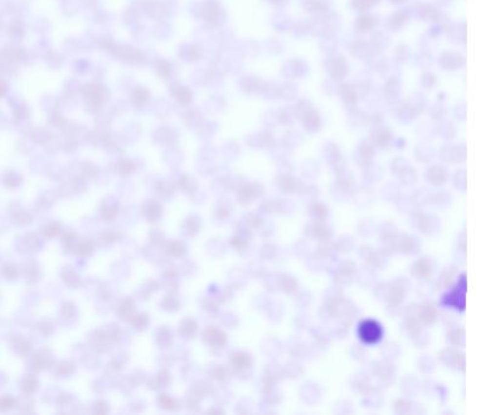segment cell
Wrapping results in <instances>:
<instances>
[{"mask_svg":"<svg viewBox=\"0 0 477 415\" xmlns=\"http://www.w3.org/2000/svg\"><path fill=\"white\" fill-rule=\"evenodd\" d=\"M383 335L382 326L373 319H365L358 326V336L366 345H374L378 342Z\"/></svg>","mask_w":477,"mask_h":415,"instance_id":"6da1fadb","label":"cell"},{"mask_svg":"<svg viewBox=\"0 0 477 415\" xmlns=\"http://www.w3.org/2000/svg\"><path fill=\"white\" fill-rule=\"evenodd\" d=\"M55 364L54 355L48 348H40L36 353L31 355L28 359V370L29 373H38L43 369H50Z\"/></svg>","mask_w":477,"mask_h":415,"instance_id":"7a4b0ae2","label":"cell"},{"mask_svg":"<svg viewBox=\"0 0 477 415\" xmlns=\"http://www.w3.org/2000/svg\"><path fill=\"white\" fill-rule=\"evenodd\" d=\"M202 341L207 346L215 348H224L227 345V335L220 329L210 326L202 333Z\"/></svg>","mask_w":477,"mask_h":415,"instance_id":"3957f363","label":"cell"},{"mask_svg":"<svg viewBox=\"0 0 477 415\" xmlns=\"http://www.w3.org/2000/svg\"><path fill=\"white\" fill-rule=\"evenodd\" d=\"M229 362L232 364L233 370L238 377L241 375H247L248 369H251V367H252L253 359L248 353L237 352L230 356Z\"/></svg>","mask_w":477,"mask_h":415,"instance_id":"277c9868","label":"cell"},{"mask_svg":"<svg viewBox=\"0 0 477 415\" xmlns=\"http://www.w3.org/2000/svg\"><path fill=\"white\" fill-rule=\"evenodd\" d=\"M7 212H9L10 217L14 220L15 224L19 225V227H27L33 220V217H32L31 213L27 210H24L19 202H12L7 207Z\"/></svg>","mask_w":477,"mask_h":415,"instance_id":"5b68a950","label":"cell"},{"mask_svg":"<svg viewBox=\"0 0 477 415\" xmlns=\"http://www.w3.org/2000/svg\"><path fill=\"white\" fill-rule=\"evenodd\" d=\"M7 346L10 350L21 358H26L31 356L32 353V345L24 336L22 335H14L9 341H7Z\"/></svg>","mask_w":477,"mask_h":415,"instance_id":"8992f818","label":"cell"},{"mask_svg":"<svg viewBox=\"0 0 477 415\" xmlns=\"http://www.w3.org/2000/svg\"><path fill=\"white\" fill-rule=\"evenodd\" d=\"M119 211V201L115 200L111 196H107L104 200H101L100 205V217L104 222H114L116 219Z\"/></svg>","mask_w":477,"mask_h":415,"instance_id":"52a82bcc","label":"cell"},{"mask_svg":"<svg viewBox=\"0 0 477 415\" xmlns=\"http://www.w3.org/2000/svg\"><path fill=\"white\" fill-rule=\"evenodd\" d=\"M115 314L120 320L129 321L135 312V301L132 297H123L116 303L114 308Z\"/></svg>","mask_w":477,"mask_h":415,"instance_id":"ba28073f","label":"cell"},{"mask_svg":"<svg viewBox=\"0 0 477 415\" xmlns=\"http://www.w3.org/2000/svg\"><path fill=\"white\" fill-rule=\"evenodd\" d=\"M55 403L59 413H77L80 407L78 399L71 394H60Z\"/></svg>","mask_w":477,"mask_h":415,"instance_id":"9c48e42d","label":"cell"},{"mask_svg":"<svg viewBox=\"0 0 477 415\" xmlns=\"http://www.w3.org/2000/svg\"><path fill=\"white\" fill-rule=\"evenodd\" d=\"M17 240L19 241H17L16 247L22 254H33V252L38 251L41 246L40 239L36 234H31V233L19 237Z\"/></svg>","mask_w":477,"mask_h":415,"instance_id":"30bf717a","label":"cell"},{"mask_svg":"<svg viewBox=\"0 0 477 415\" xmlns=\"http://www.w3.org/2000/svg\"><path fill=\"white\" fill-rule=\"evenodd\" d=\"M262 193L263 186L260 184H245V185L240 186V189L238 190V198L240 200V202L248 203L255 198H259Z\"/></svg>","mask_w":477,"mask_h":415,"instance_id":"8fae6325","label":"cell"},{"mask_svg":"<svg viewBox=\"0 0 477 415\" xmlns=\"http://www.w3.org/2000/svg\"><path fill=\"white\" fill-rule=\"evenodd\" d=\"M141 215L147 222L155 223L162 217V206L156 200H147L141 207Z\"/></svg>","mask_w":477,"mask_h":415,"instance_id":"7c38bea8","label":"cell"},{"mask_svg":"<svg viewBox=\"0 0 477 415\" xmlns=\"http://www.w3.org/2000/svg\"><path fill=\"white\" fill-rule=\"evenodd\" d=\"M169 382H171V374L168 373V370L161 369L151 379L147 380L146 384L147 387L150 390H152V391H159L161 389H164V387L168 386Z\"/></svg>","mask_w":477,"mask_h":415,"instance_id":"4fadbf2b","label":"cell"},{"mask_svg":"<svg viewBox=\"0 0 477 415\" xmlns=\"http://www.w3.org/2000/svg\"><path fill=\"white\" fill-rule=\"evenodd\" d=\"M58 318L61 324L66 326H70L73 324V319H77V309H76L75 303L72 302H65L61 304L60 309H59Z\"/></svg>","mask_w":477,"mask_h":415,"instance_id":"5bb4252c","label":"cell"},{"mask_svg":"<svg viewBox=\"0 0 477 415\" xmlns=\"http://www.w3.org/2000/svg\"><path fill=\"white\" fill-rule=\"evenodd\" d=\"M61 279L65 282L66 286L71 289H78L82 285L80 276L75 271V268L70 266H66L61 269Z\"/></svg>","mask_w":477,"mask_h":415,"instance_id":"9a60e30c","label":"cell"},{"mask_svg":"<svg viewBox=\"0 0 477 415\" xmlns=\"http://www.w3.org/2000/svg\"><path fill=\"white\" fill-rule=\"evenodd\" d=\"M80 240H82V237L76 233H65L62 239H61V246H62L63 252L67 255H76Z\"/></svg>","mask_w":477,"mask_h":415,"instance_id":"2e32d148","label":"cell"},{"mask_svg":"<svg viewBox=\"0 0 477 415\" xmlns=\"http://www.w3.org/2000/svg\"><path fill=\"white\" fill-rule=\"evenodd\" d=\"M155 342L161 348H167L171 346L172 340H173V335H172L171 329L167 326H159L156 330L154 331Z\"/></svg>","mask_w":477,"mask_h":415,"instance_id":"e0dca14e","label":"cell"},{"mask_svg":"<svg viewBox=\"0 0 477 415\" xmlns=\"http://www.w3.org/2000/svg\"><path fill=\"white\" fill-rule=\"evenodd\" d=\"M20 389H21L22 394L26 395H33L39 389V381L34 373H29V374L22 376L21 381H20Z\"/></svg>","mask_w":477,"mask_h":415,"instance_id":"ac0fdd59","label":"cell"},{"mask_svg":"<svg viewBox=\"0 0 477 415\" xmlns=\"http://www.w3.org/2000/svg\"><path fill=\"white\" fill-rule=\"evenodd\" d=\"M163 249L164 254L171 257H174V258L183 257L186 254L185 245L181 241H179V240H169V241L164 242Z\"/></svg>","mask_w":477,"mask_h":415,"instance_id":"d6986e66","label":"cell"},{"mask_svg":"<svg viewBox=\"0 0 477 415\" xmlns=\"http://www.w3.org/2000/svg\"><path fill=\"white\" fill-rule=\"evenodd\" d=\"M198 323L191 318H186L180 321L178 328L179 335L185 338H194L198 335Z\"/></svg>","mask_w":477,"mask_h":415,"instance_id":"ffe728a7","label":"cell"},{"mask_svg":"<svg viewBox=\"0 0 477 415\" xmlns=\"http://www.w3.org/2000/svg\"><path fill=\"white\" fill-rule=\"evenodd\" d=\"M54 374L56 377H70L76 372V364L73 360L65 359L60 360L56 365H54Z\"/></svg>","mask_w":477,"mask_h":415,"instance_id":"44dd1931","label":"cell"},{"mask_svg":"<svg viewBox=\"0 0 477 415\" xmlns=\"http://www.w3.org/2000/svg\"><path fill=\"white\" fill-rule=\"evenodd\" d=\"M432 267H434V263L432 261L427 259V257H422L420 258L417 263L413 266V276L417 277H425L427 276H430L432 272Z\"/></svg>","mask_w":477,"mask_h":415,"instance_id":"7402d4cb","label":"cell"},{"mask_svg":"<svg viewBox=\"0 0 477 415\" xmlns=\"http://www.w3.org/2000/svg\"><path fill=\"white\" fill-rule=\"evenodd\" d=\"M155 191L159 200L168 201L174 195V185L168 180H159L155 186Z\"/></svg>","mask_w":477,"mask_h":415,"instance_id":"603a6c76","label":"cell"},{"mask_svg":"<svg viewBox=\"0 0 477 415\" xmlns=\"http://www.w3.org/2000/svg\"><path fill=\"white\" fill-rule=\"evenodd\" d=\"M59 196V191L55 190H46L45 193L41 194L38 198H37L36 207L40 211H46L51 207L55 198Z\"/></svg>","mask_w":477,"mask_h":415,"instance_id":"cb8c5ba5","label":"cell"},{"mask_svg":"<svg viewBox=\"0 0 477 415\" xmlns=\"http://www.w3.org/2000/svg\"><path fill=\"white\" fill-rule=\"evenodd\" d=\"M178 188L183 191L184 194L189 196H194L199 191L198 183L193 177L189 176H181L178 181Z\"/></svg>","mask_w":477,"mask_h":415,"instance_id":"d4e9b609","label":"cell"},{"mask_svg":"<svg viewBox=\"0 0 477 415\" xmlns=\"http://www.w3.org/2000/svg\"><path fill=\"white\" fill-rule=\"evenodd\" d=\"M120 237V234L115 229H105L98 235V244L101 247H107Z\"/></svg>","mask_w":477,"mask_h":415,"instance_id":"484cf974","label":"cell"},{"mask_svg":"<svg viewBox=\"0 0 477 415\" xmlns=\"http://www.w3.org/2000/svg\"><path fill=\"white\" fill-rule=\"evenodd\" d=\"M157 403H159V408L164 409V411H178L180 408V402L166 394H161L157 397Z\"/></svg>","mask_w":477,"mask_h":415,"instance_id":"4316f807","label":"cell"},{"mask_svg":"<svg viewBox=\"0 0 477 415\" xmlns=\"http://www.w3.org/2000/svg\"><path fill=\"white\" fill-rule=\"evenodd\" d=\"M201 227V219L198 217V216H190L185 219L183 224V233L186 235V237H194V235L198 234L199 229Z\"/></svg>","mask_w":477,"mask_h":415,"instance_id":"83f0119b","label":"cell"},{"mask_svg":"<svg viewBox=\"0 0 477 415\" xmlns=\"http://www.w3.org/2000/svg\"><path fill=\"white\" fill-rule=\"evenodd\" d=\"M20 271H22V274L27 277L28 282L34 281V279H37L39 277V267L37 264V262L33 261V259H28V261L24 262Z\"/></svg>","mask_w":477,"mask_h":415,"instance_id":"f1b7e54d","label":"cell"},{"mask_svg":"<svg viewBox=\"0 0 477 415\" xmlns=\"http://www.w3.org/2000/svg\"><path fill=\"white\" fill-rule=\"evenodd\" d=\"M129 323H130V325H132V328L134 329L135 331H139V333H141V331L146 330V328L149 326L150 318L146 313L134 314V316H132V319L129 320Z\"/></svg>","mask_w":477,"mask_h":415,"instance_id":"f546056e","label":"cell"},{"mask_svg":"<svg viewBox=\"0 0 477 415\" xmlns=\"http://www.w3.org/2000/svg\"><path fill=\"white\" fill-rule=\"evenodd\" d=\"M22 177L15 171H6L2 177V184L7 189H15L22 184Z\"/></svg>","mask_w":477,"mask_h":415,"instance_id":"4dcf8cb0","label":"cell"},{"mask_svg":"<svg viewBox=\"0 0 477 415\" xmlns=\"http://www.w3.org/2000/svg\"><path fill=\"white\" fill-rule=\"evenodd\" d=\"M447 179V171L441 166H435L429 169V180L435 185L444 183Z\"/></svg>","mask_w":477,"mask_h":415,"instance_id":"1f68e13d","label":"cell"},{"mask_svg":"<svg viewBox=\"0 0 477 415\" xmlns=\"http://www.w3.org/2000/svg\"><path fill=\"white\" fill-rule=\"evenodd\" d=\"M61 229H62V228H61L60 223L56 222V220H51V222L46 223L45 225H43V227L40 228V232L44 237H46V239H51V237L60 234Z\"/></svg>","mask_w":477,"mask_h":415,"instance_id":"d6a6232c","label":"cell"},{"mask_svg":"<svg viewBox=\"0 0 477 415\" xmlns=\"http://www.w3.org/2000/svg\"><path fill=\"white\" fill-rule=\"evenodd\" d=\"M159 307H161L163 311L172 312V313H173V312H177L179 308H180V302H179L173 295L169 294L161 299V302H159Z\"/></svg>","mask_w":477,"mask_h":415,"instance_id":"836d02e7","label":"cell"},{"mask_svg":"<svg viewBox=\"0 0 477 415\" xmlns=\"http://www.w3.org/2000/svg\"><path fill=\"white\" fill-rule=\"evenodd\" d=\"M211 374L216 380H218L222 384H227L230 380V376H232L229 368L225 367V365H216Z\"/></svg>","mask_w":477,"mask_h":415,"instance_id":"e575fe53","label":"cell"},{"mask_svg":"<svg viewBox=\"0 0 477 415\" xmlns=\"http://www.w3.org/2000/svg\"><path fill=\"white\" fill-rule=\"evenodd\" d=\"M34 402L32 398V395L22 394V396L17 399V408L22 413H31L33 412Z\"/></svg>","mask_w":477,"mask_h":415,"instance_id":"d590c367","label":"cell"},{"mask_svg":"<svg viewBox=\"0 0 477 415\" xmlns=\"http://www.w3.org/2000/svg\"><path fill=\"white\" fill-rule=\"evenodd\" d=\"M93 251H94V244H93V240L82 239L80 244H78L76 255L84 258V257H89L90 255L93 254Z\"/></svg>","mask_w":477,"mask_h":415,"instance_id":"8d00e7d4","label":"cell"},{"mask_svg":"<svg viewBox=\"0 0 477 415\" xmlns=\"http://www.w3.org/2000/svg\"><path fill=\"white\" fill-rule=\"evenodd\" d=\"M159 282L155 281V280H152V279H150V280H147V281L145 282V284L142 285L141 287H140V290H139V292H138V294H139L140 297H142V299H147V297L150 296V294L157 291V290H159Z\"/></svg>","mask_w":477,"mask_h":415,"instance_id":"74e56055","label":"cell"},{"mask_svg":"<svg viewBox=\"0 0 477 415\" xmlns=\"http://www.w3.org/2000/svg\"><path fill=\"white\" fill-rule=\"evenodd\" d=\"M93 352H94V351H93ZM93 352L83 353L82 358H80V362H82V364L84 365L87 369H90V370L97 369V368L99 367V364H100L99 358H98Z\"/></svg>","mask_w":477,"mask_h":415,"instance_id":"f35d334b","label":"cell"},{"mask_svg":"<svg viewBox=\"0 0 477 415\" xmlns=\"http://www.w3.org/2000/svg\"><path fill=\"white\" fill-rule=\"evenodd\" d=\"M420 318L424 323L431 324L436 318V309L432 304H425L422 308L420 309Z\"/></svg>","mask_w":477,"mask_h":415,"instance_id":"ab89813d","label":"cell"},{"mask_svg":"<svg viewBox=\"0 0 477 415\" xmlns=\"http://www.w3.org/2000/svg\"><path fill=\"white\" fill-rule=\"evenodd\" d=\"M37 329H38V331L41 335L45 336V337H49L55 331V325H54L53 320H50V319H43V320H40L37 324Z\"/></svg>","mask_w":477,"mask_h":415,"instance_id":"60d3db41","label":"cell"},{"mask_svg":"<svg viewBox=\"0 0 477 415\" xmlns=\"http://www.w3.org/2000/svg\"><path fill=\"white\" fill-rule=\"evenodd\" d=\"M417 241V237H402V240L399 241V249L402 250V252H405V254H413L414 250L417 249L415 247V242ZM417 251V250H415Z\"/></svg>","mask_w":477,"mask_h":415,"instance_id":"b9f144b4","label":"cell"},{"mask_svg":"<svg viewBox=\"0 0 477 415\" xmlns=\"http://www.w3.org/2000/svg\"><path fill=\"white\" fill-rule=\"evenodd\" d=\"M122 368H123V364H120L119 360H116L114 358V359L106 365V368H105V375H106L107 377H110V379H111V377L119 376Z\"/></svg>","mask_w":477,"mask_h":415,"instance_id":"7bdbcfd3","label":"cell"},{"mask_svg":"<svg viewBox=\"0 0 477 415\" xmlns=\"http://www.w3.org/2000/svg\"><path fill=\"white\" fill-rule=\"evenodd\" d=\"M217 216L219 218H228L230 216V213H232V206H230V202L229 201L227 200V198H223V200H220L219 202H218V205H217Z\"/></svg>","mask_w":477,"mask_h":415,"instance_id":"ee69618b","label":"cell"},{"mask_svg":"<svg viewBox=\"0 0 477 415\" xmlns=\"http://www.w3.org/2000/svg\"><path fill=\"white\" fill-rule=\"evenodd\" d=\"M200 401H201V397L199 396V395H196L193 390H191L190 394L186 395L185 397V404L190 411H198L199 406H200Z\"/></svg>","mask_w":477,"mask_h":415,"instance_id":"f6af8a7d","label":"cell"},{"mask_svg":"<svg viewBox=\"0 0 477 415\" xmlns=\"http://www.w3.org/2000/svg\"><path fill=\"white\" fill-rule=\"evenodd\" d=\"M193 391L195 392L196 395H199L200 397H205L211 394V391H212V385L207 381H200L196 384V386H194Z\"/></svg>","mask_w":477,"mask_h":415,"instance_id":"bcb514c9","label":"cell"},{"mask_svg":"<svg viewBox=\"0 0 477 415\" xmlns=\"http://www.w3.org/2000/svg\"><path fill=\"white\" fill-rule=\"evenodd\" d=\"M297 179L292 178V177H285L284 180L281 181L280 188L284 190V193H295L297 190Z\"/></svg>","mask_w":477,"mask_h":415,"instance_id":"7dc6e473","label":"cell"},{"mask_svg":"<svg viewBox=\"0 0 477 415\" xmlns=\"http://www.w3.org/2000/svg\"><path fill=\"white\" fill-rule=\"evenodd\" d=\"M150 242L156 246H163L164 245V234L159 229H152L150 232Z\"/></svg>","mask_w":477,"mask_h":415,"instance_id":"c3c4849f","label":"cell"},{"mask_svg":"<svg viewBox=\"0 0 477 415\" xmlns=\"http://www.w3.org/2000/svg\"><path fill=\"white\" fill-rule=\"evenodd\" d=\"M0 406L2 411H9V409L17 407V399L11 395H4L0 399Z\"/></svg>","mask_w":477,"mask_h":415,"instance_id":"681fc988","label":"cell"},{"mask_svg":"<svg viewBox=\"0 0 477 415\" xmlns=\"http://www.w3.org/2000/svg\"><path fill=\"white\" fill-rule=\"evenodd\" d=\"M19 273H20L19 267L15 266V264L6 263V264H4V266H2V276L6 277V279H9V280L14 279V277H16L17 276H19Z\"/></svg>","mask_w":477,"mask_h":415,"instance_id":"f907efd6","label":"cell"},{"mask_svg":"<svg viewBox=\"0 0 477 415\" xmlns=\"http://www.w3.org/2000/svg\"><path fill=\"white\" fill-rule=\"evenodd\" d=\"M133 171H134V164L130 161L122 159V161H119L117 163V172H119V174H120V176H128Z\"/></svg>","mask_w":477,"mask_h":415,"instance_id":"816d5d0a","label":"cell"},{"mask_svg":"<svg viewBox=\"0 0 477 415\" xmlns=\"http://www.w3.org/2000/svg\"><path fill=\"white\" fill-rule=\"evenodd\" d=\"M230 244H232L238 251H242V250H245L246 247H247L248 242H247V239L240 234V235H234V237H232V240H230Z\"/></svg>","mask_w":477,"mask_h":415,"instance_id":"f5cc1de1","label":"cell"},{"mask_svg":"<svg viewBox=\"0 0 477 415\" xmlns=\"http://www.w3.org/2000/svg\"><path fill=\"white\" fill-rule=\"evenodd\" d=\"M262 219L256 213H250L246 216V224L250 228H259L262 225Z\"/></svg>","mask_w":477,"mask_h":415,"instance_id":"db71d44e","label":"cell"},{"mask_svg":"<svg viewBox=\"0 0 477 415\" xmlns=\"http://www.w3.org/2000/svg\"><path fill=\"white\" fill-rule=\"evenodd\" d=\"M201 304L205 307V309H207V311H211V312L217 311L218 308V302L216 301L215 297L212 296L206 297V298L205 297H202V302H201Z\"/></svg>","mask_w":477,"mask_h":415,"instance_id":"11a10c76","label":"cell"},{"mask_svg":"<svg viewBox=\"0 0 477 415\" xmlns=\"http://www.w3.org/2000/svg\"><path fill=\"white\" fill-rule=\"evenodd\" d=\"M93 411L97 414H106L109 413V404L105 401H102V399H99V401H97L94 403Z\"/></svg>","mask_w":477,"mask_h":415,"instance_id":"9f6ffc18","label":"cell"}]
</instances>
